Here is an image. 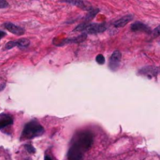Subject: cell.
Returning a JSON list of instances; mask_svg holds the SVG:
<instances>
[{
	"instance_id": "17",
	"label": "cell",
	"mask_w": 160,
	"mask_h": 160,
	"mask_svg": "<svg viewBox=\"0 0 160 160\" xmlns=\"http://www.w3.org/2000/svg\"><path fill=\"white\" fill-rule=\"evenodd\" d=\"M152 36H153V38H157V37L160 36V24L158 26H156L153 31H152Z\"/></svg>"
},
{
	"instance_id": "2",
	"label": "cell",
	"mask_w": 160,
	"mask_h": 160,
	"mask_svg": "<svg viewBox=\"0 0 160 160\" xmlns=\"http://www.w3.org/2000/svg\"><path fill=\"white\" fill-rule=\"evenodd\" d=\"M107 29L106 23H87L83 22L80 23L78 26L74 29L76 32H85L86 34H96L104 32Z\"/></svg>"
},
{
	"instance_id": "22",
	"label": "cell",
	"mask_w": 160,
	"mask_h": 160,
	"mask_svg": "<svg viewBox=\"0 0 160 160\" xmlns=\"http://www.w3.org/2000/svg\"><path fill=\"white\" fill-rule=\"evenodd\" d=\"M44 160H53V159H52V158H51L50 156H48V155H46V156H45V159H44Z\"/></svg>"
},
{
	"instance_id": "21",
	"label": "cell",
	"mask_w": 160,
	"mask_h": 160,
	"mask_svg": "<svg viewBox=\"0 0 160 160\" xmlns=\"http://www.w3.org/2000/svg\"><path fill=\"white\" fill-rule=\"evenodd\" d=\"M0 84H5V82L1 80V79H0ZM3 89V87H0V91H1Z\"/></svg>"
},
{
	"instance_id": "11",
	"label": "cell",
	"mask_w": 160,
	"mask_h": 160,
	"mask_svg": "<svg viewBox=\"0 0 160 160\" xmlns=\"http://www.w3.org/2000/svg\"><path fill=\"white\" fill-rule=\"evenodd\" d=\"M132 19H133V16H132V15H126V16H123L122 18L118 19L117 21L114 22L113 26H114V27H116V28L123 27V26H127V24L129 22H131Z\"/></svg>"
},
{
	"instance_id": "5",
	"label": "cell",
	"mask_w": 160,
	"mask_h": 160,
	"mask_svg": "<svg viewBox=\"0 0 160 160\" xmlns=\"http://www.w3.org/2000/svg\"><path fill=\"white\" fill-rule=\"evenodd\" d=\"M121 58H122V54L119 51H115L113 53V54L110 57L109 61V68L113 71H115L118 69L119 65L121 63Z\"/></svg>"
},
{
	"instance_id": "18",
	"label": "cell",
	"mask_w": 160,
	"mask_h": 160,
	"mask_svg": "<svg viewBox=\"0 0 160 160\" xmlns=\"http://www.w3.org/2000/svg\"><path fill=\"white\" fill-rule=\"evenodd\" d=\"M26 149L27 150V152H29V153H32V154H34L35 153V148H34V147L32 146V145H26Z\"/></svg>"
},
{
	"instance_id": "6",
	"label": "cell",
	"mask_w": 160,
	"mask_h": 160,
	"mask_svg": "<svg viewBox=\"0 0 160 160\" xmlns=\"http://www.w3.org/2000/svg\"><path fill=\"white\" fill-rule=\"evenodd\" d=\"M139 73L141 75H144L148 78H153L157 76V74L160 73V68L157 67H153V66H149V67H144L141 69L139 70Z\"/></svg>"
},
{
	"instance_id": "10",
	"label": "cell",
	"mask_w": 160,
	"mask_h": 160,
	"mask_svg": "<svg viewBox=\"0 0 160 160\" xmlns=\"http://www.w3.org/2000/svg\"><path fill=\"white\" fill-rule=\"evenodd\" d=\"M130 28H131V30H132L133 32L141 31V32H146V33H148V34L152 33L151 29H150L148 26H145L144 23H141V22H137V23H132L131 26H130Z\"/></svg>"
},
{
	"instance_id": "1",
	"label": "cell",
	"mask_w": 160,
	"mask_h": 160,
	"mask_svg": "<svg viewBox=\"0 0 160 160\" xmlns=\"http://www.w3.org/2000/svg\"><path fill=\"white\" fill-rule=\"evenodd\" d=\"M44 131L45 130L40 124H39L37 121H31L24 127L21 135V140H31L41 136L42 134H44Z\"/></svg>"
},
{
	"instance_id": "14",
	"label": "cell",
	"mask_w": 160,
	"mask_h": 160,
	"mask_svg": "<svg viewBox=\"0 0 160 160\" xmlns=\"http://www.w3.org/2000/svg\"><path fill=\"white\" fill-rule=\"evenodd\" d=\"M98 12H99V9H91V10L88 12V14L84 17V21L87 22V21L92 20V19L98 13Z\"/></svg>"
},
{
	"instance_id": "4",
	"label": "cell",
	"mask_w": 160,
	"mask_h": 160,
	"mask_svg": "<svg viewBox=\"0 0 160 160\" xmlns=\"http://www.w3.org/2000/svg\"><path fill=\"white\" fill-rule=\"evenodd\" d=\"M82 156H83V151L78 145L73 143L68 153V160H82Z\"/></svg>"
},
{
	"instance_id": "13",
	"label": "cell",
	"mask_w": 160,
	"mask_h": 160,
	"mask_svg": "<svg viewBox=\"0 0 160 160\" xmlns=\"http://www.w3.org/2000/svg\"><path fill=\"white\" fill-rule=\"evenodd\" d=\"M29 45H30V41L27 39H21V40H17V47L20 49L27 48Z\"/></svg>"
},
{
	"instance_id": "20",
	"label": "cell",
	"mask_w": 160,
	"mask_h": 160,
	"mask_svg": "<svg viewBox=\"0 0 160 160\" xmlns=\"http://www.w3.org/2000/svg\"><path fill=\"white\" fill-rule=\"evenodd\" d=\"M5 36H6V33L4 31H0V40H1L3 37H5Z\"/></svg>"
},
{
	"instance_id": "7",
	"label": "cell",
	"mask_w": 160,
	"mask_h": 160,
	"mask_svg": "<svg viewBox=\"0 0 160 160\" xmlns=\"http://www.w3.org/2000/svg\"><path fill=\"white\" fill-rule=\"evenodd\" d=\"M60 2H64V3H68V4H71L74 5L76 7H79L82 9H86L90 11L91 9H93L94 8L85 0H59Z\"/></svg>"
},
{
	"instance_id": "12",
	"label": "cell",
	"mask_w": 160,
	"mask_h": 160,
	"mask_svg": "<svg viewBox=\"0 0 160 160\" xmlns=\"http://www.w3.org/2000/svg\"><path fill=\"white\" fill-rule=\"evenodd\" d=\"M86 39V35H82L80 37H77V38H73V39H68V40H65L63 41H61L58 43V46H61L63 44H66V43H77V42H82V40H84Z\"/></svg>"
},
{
	"instance_id": "9",
	"label": "cell",
	"mask_w": 160,
	"mask_h": 160,
	"mask_svg": "<svg viewBox=\"0 0 160 160\" xmlns=\"http://www.w3.org/2000/svg\"><path fill=\"white\" fill-rule=\"evenodd\" d=\"M3 26H4L7 30H9V32L13 33V34H15V35H17V36H22V35L24 34V30H23L22 27L15 26V24H13L12 23H5L3 24Z\"/></svg>"
},
{
	"instance_id": "19",
	"label": "cell",
	"mask_w": 160,
	"mask_h": 160,
	"mask_svg": "<svg viewBox=\"0 0 160 160\" xmlns=\"http://www.w3.org/2000/svg\"><path fill=\"white\" fill-rule=\"evenodd\" d=\"M8 6H9V3L6 0H0V8L3 9V8H7Z\"/></svg>"
},
{
	"instance_id": "15",
	"label": "cell",
	"mask_w": 160,
	"mask_h": 160,
	"mask_svg": "<svg viewBox=\"0 0 160 160\" xmlns=\"http://www.w3.org/2000/svg\"><path fill=\"white\" fill-rule=\"evenodd\" d=\"M96 61L97 64L103 65V64L105 63V58H104L103 54H97L96 57Z\"/></svg>"
},
{
	"instance_id": "3",
	"label": "cell",
	"mask_w": 160,
	"mask_h": 160,
	"mask_svg": "<svg viewBox=\"0 0 160 160\" xmlns=\"http://www.w3.org/2000/svg\"><path fill=\"white\" fill-rule=\"evenodd\" d=\"M73 143L78 145L80 148L84 152L91 148L93 144V135L88 131H83L78 134L77 138L73 140Z\"/></svg>"
},
{
	"instance_id": "23",
	"label": "cell",
	"mask_w": 160,
	"mask_h": 160,
	"mask_svg": "<svg viewBox=\"0 0 160 160\" xmlns=\"http://www.w3.org/2000/svg\"><path fill=\"white\" fill-rule=\"evenodd\" d=\"M26 160H29V159H26Z\"/></svg>"
},
{
	"instance_id": "16",
	"label": "cell",
	"mask_w": 160,
	"mask_h": 160,
	"mask_svg": "<svg viewBox=\"0 0 160 160\" xmlns=\"http://www.w3.org/2000/svg\"><path fill=\"white\" fill-rule=\"evenodd\" d=\"M14 47H17V41H9L6 44L5 46V50H9Z\"/></svg>"
},
{
	"instance_id": "8",
	"label": "cell",
	"mask_w": 160,
	"mask_h": 160,
	"mask_svg": "<svg viewBox=\"0 0 160 160\" xmlns=\"http://www.w3.org/2000/svg\"><path fill=\"white\" fill-rule=\"evenodd\" d=\"M13 124V117L10 114L1 113L0 114V129H3Z\"/></svg>"
}]
</instances>
